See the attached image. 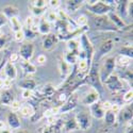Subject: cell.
I'll list each match as a JSON object with an SVG mask.
<instances>
[{"label": "cell", "mask_w": 133, "mask_h": 133, "mask_svg": "<svg viewBox=\"0 0 133 133\" xmlns=\"http://www.w3.org/2000/svg\"><path fill=\"white\" fill-rule=\"evenodd\" d=\"M79 102H80V97H79L78 93L75 92L66 99V101L62 105L59 107V113L60 114H65V113L71 112L72 110H75L77 108V105L79 104Z\"/></svg>", "instance_id": "cell-7"}, {"label": "cell", "mask_w": 133, "mask_h": 133, "mask_svg": "<svg viewBox=\"0 0 133 133\" xmlns=\"http://www.w3.org/2000/svg\"><path fill=\"white\" fill-rule=\"evenodd\" d=\"M76 26L78 28H84V27H87L88 26V17L84 14L80 15L77 17L76 19Z\"/></svg>", "instance_id": "cell-35"}, {"label": "cell", "mask_w": 133, "mask_h": 133, "mask_svg": "<svg viewBox=\"0 0 133 133\" xmlns=\"http://www.w3.org/2000/svg\"><path fill=\"white\" fill-rule=\"evenodd\" d=\"M37 32L42 35H48L51 33V26L45 18H42L38 21V28H37Z\"/></svg>", "instance_id": "cell-23"}, {"label": "cell", "mask_w": 133, "mask_h": 133, "mask_svg": "<svg viewBox=\"0 0 133 133\" xmlns=\"http://www.w3.org/2000/svg\"><path fill=\"white\" fill-rule=\"evenodd\" d=\"M0 100H1V103H2V104L10 105L11 103H12V102L15 100L14 93L11 91V90L4 91L3 93H1V95H0Z\"/></svg>", "instance_id": "cell-24"}, {"label": "cell", "mask_w": 133, "mask_h": 133, "mask_svg": "<svg viewBox=\"0 0 133 133\" xmlns=\"http://www.w3.org/2000/svg\"><path fill=\"white\" fill-rule=\"evenodd\" d=\"M103 133H105V132H103Z\"/></svg>", "instance_id": "cell-61"}, {"label": "cell", "mask_w": 133, "mask_h": 133, "mask_svg": "<svg viewBox=\"0 0 133 133\" xmlns=\"http://www.w3.org/2000/svg\"><path fill=\"white\" fill-rule=\"evenodd\" d=\"M132 99H133V91L132 88H130V90H128L124 96H123V101L125 103H132Z\"/></svg>", "instance_id": "cell-39"}, {"label": "cell", "mask_w": 133, "mask_h": 133, "mask_svg": "<svg viewBox=\"0 0 133 133\" xmlns=\"http://www.w3.org/2000/svg\"><path fill=\"white\" fill-rule=\"evenodd\" d=\"M63 128V123L61 120H57L52 125L44 126L39 129V133H60Z\"/></svg>", "instance_id": "cell-19"}, {"label": "cell", "mask_w": 133, "mask_h": 133, "mask_svg": "<svg viewBox=\"0 0 133 133\" xmlns=\"http://www.w3.org/2000/svg\"><path fill=\"white\" fill-rule=\"evenodd\" d=\"M14 38H15V41H16L17 43H23V42L25 41V34H24L23 30L14 33Z\"/></svg>", "instance_id": "cell-45"}, {"label": "cell", "mask_w": 133, "mask_h": 133, "mask_svg": "<svg viewBox=\"0 0 133 133\" xmlns=\"http://www.w3.org/2000/svg\"><path fill=\"white\" fill-rule=\"evenodd\" d=\"M87 10L95 16H104L111 12H114L115 6L107 3V1L98 0V1H85Z\"/></svg>", "instance_id": "cell-2"}, {"label": "cell", "mask_w": 133, "mask_h": 133, "mask_svg": "<svg viewBox=\"0 0 133 133\" xmlns=\"http://www.w3.org/2000/svg\"><path fill=\"white\" fill-rule=\"evenodd\" d=\"M11 87H12V81H10V80H8V79H4L2 90H4V91H6V90H11Z\"/></svg>", "instance_id": "cell-51"}, {"label": "cell", "mask_w": 133, "mask_h": 133, "mask_svg": "<svg viewBox=\"0 0 133 133\" xmlns=\"http://www.w3.org/2000/svg\"><path fill=\"white\" fill-rule=\"evenodd\" d=\"M113 48H114V41L112 38L105 39L104 42L101 43L100 47H99V51H98V54H97V60H94V61L98 62L99 59H101L102 57L107 55L109 52H111Z\"/></svg>", "instance_id": "cell-14"}, {"label": "cell", "mask_w": 133, "mask_h": 133, "mask_svg": "<svg viewBox=\"0 0 133 133\" xmlns=\"http://www.w3.org/2000/svg\"><path fill=\"white\" fill-rule=\"evenodd\" d=\"M76 121H77V125H78L79 130L81 131H86L92 127V117L90 115L88 112H79L77 113L76 116Z\"/></svg>", "instance_id": "cell-8"}, {"label": "cell", "mask_w": 133, "mask_h": 133, "mask_svg": "<svg viewBox=\"0 0 133 133\" xmlns=\"http://www.w3.org/2000/svg\"><path fill=\"white\" fill-rule=\"evenodd\" d=\"M8 21H9V20L6 19V17L1 13V11H0V28L3 27L4 25H6Z\"/></svg>", "instance_id": "cell-52"}, {"label": "cell", "mask_w": 133, "mask_h": 133, "mask_svg": "<svg viewBox=\"0 0 133 133\" xmlns=\"http://www.w3.org/2000/svg\"><path fill=\"white\" fill-rule=\"evenodd\" d=\"M0 133H13V132H12V130H11L9 127H6V128H4L2 130H0Z\"/></svg>", "instance_id": "cell-56"}, {"label": "cell", "mask_w": 133, "mask_h": 133, "mask_svg": "<svg viewBox=\"0 0 133 133\" xmlns=\"http://www.w3.org/2000/svg\"><path fill=\"white\" fill-rule=\"evenodd\" d=\"M4 128H6V124L4 123V121L0 120V130H2V129H4Z\"/></svg>", "instance_id": "cell-57"}, {"label": "cell", "mask_w": 133, "mask_h": 133, "mask_svg": "<svg viewBox=\"0 0 133 133\" xmlns=\"http://www.w3.org/2000/svg\"><path fill=\"white\" fill-rule=\"evenodd\" d=\"M103 120H104V123L107 125L113 126V125L116 124V121H117V114H115L114 112H112L111 110H108V111H105V113H104Z\"/></svg>", "instance_id": "cell-31"}, {"label": "cell", "mask_w": 133, "mask_h": 133, "mask_svg": "<svg viewBox=\"0 0 133 133\" xmlns=\"http://www.w3.org/2000/svg\"><path fill=\"white\" fill-rule=\"evenodd\" d=\"M21 96H23L24 99H32L34 97V94L31 91H23L21 92Z\"/></svg>", "instance_id": "cell-49"}, {"label": "cell", "mask_w": 133, "mask_h": 133, "mask_svg": "<svg viewBox=\"0 0 133 133\" xmlns=\"http://www.w3.org/2000/svg\"><path fill=\"white\" fill-rule=\"evenodd\" d=\"M10 21V26H11V30H12L14 33L21 31L23 30V24L19 19V17H14V18H11L9 19Z\"/></svg>", "instance_id": "cell-32"}, {"label": "cell", "mask_w": 133, "mask_h": 133, "mask_svg": "<svg viewBox=\"0 0 133 133\" xmlns=\"http://www.w3.org/2000/svg\"><path fill=\"white\" fill-rule=\"evenodd\" d=\"M116 68V63H115V57H108L104 62L102 67L99 69V74H100V80L101 83L107 79L111 75L114 74V70Z\"/></svg>", "instance_id": "cell-5"}, {"label": "cell", "mask_w": 133, "mask_h": 133, "mask_svg": "<svg viewBox=\"0 0 133 133\" xmlns=\"http://www.w3.org/2000/svg\"><path fill=\"white\" fill-rule=\"evenodd\" d=\"M63 127H64V130L66 132H75L77 130H79L75 116L71 117V118H68L65 123H63Z\"/></svg>", "instance_id": "cell-28"}, {"label": "cell", "mask_w": 133, "mask_h": 133, "mask_svg": "<svg viewBox=\"0 0 133 133\" xmlns=\"http://www.w3.org/2000/svg\"><path fill=\"white\" fill-rule=\"evenodd\" d=\"M71 68H72V66H70L68 63H66L64 59L59 60V70H60L61 78L63 80H65L69 76V74L71 72Z\"/></svg>", "instance_id": "cell-20"}, {"label": "cell", "mask_w": 133, "mask_h": 133, "mask_svg": "<svg viewBox=\"0 0 133 133\" xmlns=\"http://www.w3.org/2000/svg\"><path fill=\"white\" fill-rule=\"evenodd\" d=\"M104 113H105V111L103 110L101 102H96L90 107V115L91 117H94L95 119H98V120L103 119Z\"/></svg>", "instance_id": "cell-16"}, {"label": "cell", "mask_w": 133, "mask_h": 133, "mask_svg": "<svg viewBox=\"0 0 133 133\" xmlns=\"http://www.w3.org/2000/svg\"><path fill=\"white\" fill-rule=\"evenodd\" d=\"M64 60L70 66L76 65L77 63H78V61L80 60V51L79 52H70V51H68L67 53H66Z\"/></svg>", "instance_id": "cell-27"}, {"label": "cell", "mask_w": 133, "mask_h": 133, "mask_svg": "<svg viewBox=\"0 0 133 133\" xmlns=\"http://www.w3.org/2000/svg\"><path fill=\"white\" fill-rule=\"evenodd\" d=\"M30 9H31V13H32L33 16H34V18L41 17L42 15H44V14H45V12H46V8L45 9H38V8H34V6L30 5Z\"/></svg>", "instance_id": "cell-37"}, {"label": "cell", "mask_w": 133, "mask_h": 133, "mask_svg": "<svg viewBox=\"0 0 133 133\" xmlns=\"http://www.w3.org/2000/svg\"><path fill=\"white\" fill-rule=\"evenodd\" d=\"M36 62H37L38 65H44L47 62V57L45 54H39V55H37V58H36Z\"/></svg>", "instance_id": "cell-48"}, {"label": "cell", "mask_w": 133, "mask_h": 133, "mask_svg": "<svg viewBox=\"0 0 133 133\" xmlns=\"http://www.w3.org/2000/svg\"><path fill=\"white\" fill-rule=\"evenodd\" d=\"M84 3H85V1H83V0H68V1H65L66 14L76 13Z\"/></svg>", "instance_id": "cell-18"}, {"label": "cell", "mask_w": 133, "mask_h": 133, "mask_svg": "<svg viewBox=\"0 0 133 133\" xmlns=\"http://www.w3.org/2000/svg\"><path fill=\"white\" fill-rule=\"evenodd\" d=\"M1 13L6 17V19H11V18H14V17H18L19 16V11L18 9L15 6V5H12V4H9V5H5L3 6Z\"/></svg>", "instance_id": "cell-21"}, {"label": "cell", "mask_w": 133, "mask_h": 133, "mask_svg": "<svg viewBox=\"0 0 133 133\" xmlns=\"http://www.w3.org/2000/svg\"><path fill=\"white\" fill-rule=\"evenodd\" d=\"M10 108H11V112L16 113V112H18V111L20 110V108H21V103H20L19 101H17V100H14L12 103L10 104Z\"/></svg>", "instance_id": "cell-42"}, {"label": "cell", "mask_w": 133, "mask_h": 133, "mask_svg": "<svg viewBox=\"0 0 133 133\" xmlns=\"http://www.w3.org/2000/svg\"><path fill=\"white\" fill-rule=\"evenodd\" d=\"M133 119V107L132 103H127L124 108H120L119 112L117 113V121L119 123H132Z\"/></svg>", "instance_id": "cell-9"}, {"label": "cell", "mask_w": 133, "mask_h": 133, "mask_svg": "<svg viewBox=\"0 0 133 133\" xmlns=\"http://www.w3.org/2000/svg\"><path fill=\"white\" fill-rule=\"evenodd\" d=\"M74 133H81V132H74Z\"/></svg>", "instance_id": "cell-59"}, {"label": "cell", "mask_w": 133, "mask_h": 133, "mask_svg": "<svg viewBox=\"0 0 133 133\" xmlns=\"http://www.w3.org/2000/svg\"><path fill=\"white\" fill-rule=\"evenodd\" d=\"M108 17L111 20V23H112L118 29V31H125V30H129L130 28H132V24L131 25H127L125 23V20L121 18V17H119L115 12L109 13L108 14Z\"/></svg>", "instance_id": "cell-12"}, {"label": "cell", "mask_w": 133, "mask_h": 133, "mask_svg": "<svg viewBox=\"0 0 133 133\" xmlns=\"http://www.w3.org/2000/svg\"><path fill=\"white\" fill-rule=\"evenodd\" d=\"M99 100H100V93H99L97 90H95V88L91 87L90 91L86 92L83 95V97L80 99V102L83 105L91 107L92 104L99 102Z\"/></svg>", "instance_id": "cell-10"}, {"label": "cell", "mask_w": 133, "mask_h": 133, "mask_svg": "<svg viewBox=\"0 0 133 133\" xmlns=\"http://www.w3.org/2000/svg\"><path fill=\"white\" fill-rule=\"evenodd\" d=\"M79 43H80V46L82 48V53H84V60L86 61L87 65L91 67V65L94 61V57H95V47L92 44V42L90 41L86 36V34H82L79 38Z\"/></svg>", "instance_id": "cell-3"}, {"label": "cell", "mask_w": 133, "mask_h": 133, "mask_svg": "<svg viewBox=\"0 0 133 133\" xmlns=\"http://www.w3.org/2000/svg\"><path fill=\"white\" fill-rule=\"evenodd\" d=\"M125 133H133V127H132V123L128 124V127L125 131Z\"/></svg>", "instance_id": "cell-55"}, {"label": "cell", "mask_w": 133, "mask_h": 133, "mask_svg": "<svg viewBox=\"0 0 133 133\" xmlns=\"http://www.w3.org/2000/svg\"><path fill=\"white\" fill-rule=\"evenodd\" d=\"M48 23L50 24V23H55V21L58 20V14H57V11H49V12L47 13V17L45 18Z\"/></svg>", "instance_id": "cell-38"}, {"label": "cell", "mask_w": 133, "mask_h": 133, "mask_svg": "<svg viewBox=\"0 0 133 133\" xmlns=\"http://www.w3.org/2000/svg\"><path fill=\"white\" fill-rule=\"evenodd\" d=\"M23 32H24V34H25V38H27V39H29V41L34 39V38L36 37V35H37L36 32L32 31V30L29 29V28H24V27H23Z\"/></svg>", "instance_id": "cell-36"}, {"label": "cell", "mask_w": 133, "mask_h": 133, "mask_svg": "<svg viewBox=\"0 0 133 133\" xmlns=\"http://www.w3.org/2000/svg\"><path fill=\"white\" fill-rule=\"evenodd\" d=\"M9 58H10V60H8V61L14 64L15 62H17L19 60V55H18V53H10Z\"/></svg>", "instance_id": "cell-50"}, {"label": "cell", "mask_w": 133, "mask_h": 133, "mask_svg": "<svg viewBox=\"0 0 133 133\" xmlns=\"http://www.w3.org/2000/svg\"><path fill=\"white\" fill-rule=\"evenodd\" d=\"M101 105H102V108H103V110H104V111H108V110H110V109H111V107H112V102L109 101V100H107V101L102 102V103H101Z\"/></svg>", "instance_id": "cell-54"}, {"label": "cell", "mask_w": 133, "mask_h": 133, "mask_svg": "<svg viewBox=\"0 0 133 133\" xmlns=\"http://www.w3.org/2000/svg\"><path fill=\"white\" fill-rule=\"evenodd\" d=\"M9 55H10V53L6 52V53L4 54V57H3L2 61L0 62V78H2V76H3V67H4V64L6 63L8 59H9Z\"/></svg>", "instance_id": "cell-43"}, {"label": "cell", "mask_w": 133, "mask_h": 133, "mask_svg": "<svg viewBox=\"0 0 133 133\" xmlns=\"http://www.w3.org/2000/svg\"><path fill=\"white\" fill-rule=\"evenodd\" d=\"M132 10H133V1H129L128 4V11H127V14L132 18L133 17V13H132Z\"/></svg>", "instance_id": "cell-53"}, {"label": "cell", "mask_w": 133, "mask_h": 133, "mask_svg": "<svg viewBox=\"0 0 133 133\" xmlns=\"http://www.w3.org/2000/svg\"><path fill=\"white\" fill-rule=\"evenodd\" d=\"M102 85H105L107 88L113 94H117L119 93L121 90H123V81L119 77L116 75V74H113L111 75L109 78H107L103 82H102Z\"/></svg>", "instance_id": "cell-6"}, {"label": "cell", "mask_w": 133, "mask_h": 133, "mask_svg": "<svg viewBox=\"0 0 133 133\" xmlns=\"http://www.w3.org/2000/svg\"><path fill=\"white\" fill-rule=\"evenodd\" d=\"M20 67L24 70V72L27 74V75H34L37 70L36 66L33 63H31L30 61H23L21 60L20 61Z\"/></svg>", "instance_id": "cell-25"}, {"label": "cell", "mask_w": 133, "mask_h": 133, "mask_svg": "<svg viewBox=\"0 0 133 133\" xmlns=\"http://www.w3.org/2000/svg\"><path fill=\"white\" fill-rule=\"evenodd\" d=\"M3 72L5 76V79L10 80V81H13L17 78V68L16 66L11 63L9 61H6V63L4 64V67H3Z\"/></svg>", "instance_id": "cell-17"}, {"label": "cell", "mask_w": 133, "mask_h": 133, "mask_svg": "<svg viewBox=\"0 0 133 133\" xmlns=\"http://www.w3.org/2000/svg\"><path fill=\"white\" fill-rule=\"evenodd\" d=\"M16 133H29V132L26 131V130H19V131H17Z\"/></svg>", "instance_id": "cell-58"}, {"label": "cell", "mask_w": 133, "mask_h": 133, "mask_svg": "<svg viewBox=\"0 0 133 133\" xmlns=\"http://www.w3.org/2000/svg\"><path fill=\"white\" fill-rule=\"evenodd\" d=\"M9 42V36L6 34H2L0 35V51H1L5 46H6V44Z\"/></svg>", "instance_id": "cell-41"}, {"label": "cell", "mask_w": 133, "mask_h": 133, "mask_svg": "<svg viewBox=\"0 0 133 133\" xmlns=\"http://www.w3.org/2000/svg\"><path fill=\"white\" fill-rule=\"evenodd\" d=\"M99 69H100V65L98 62L93 61L90 70L85 75V77L82 80L83 85H91L93 88L97 90L99 93H101L103 90V85L100 80V74H99Z\"/></svg>", "instance_id": "cell-1"}, {"label": "cell", "mask_w": 133, "mask_h": 133, "mask_svg": "<svg viewBox=\"0 0 133 133\" xmlns=\"http://www.w3.org/2000/svg\"><path fill=\"white\" fill-rule=\"evenodd\" d=\"M6 125L11 130H18L21 128V121L19 116L14 113V112H10L6 115Z\"/></svg>", "instance_id": "cell-15"}, {"label": "cell", "mask_w": 133, "mask_h": 133, "mask_svg": "<svg viewBox=\"0 0 133 133\" xmlns=\"http://www.w3.org/2000/svg\"><path fill=\"white\" fill-rule=\"evenodd\" d=\"M33 53H34V45L32 43L28 42V43H24L20 46L18 55L23 61H30L33 57Z\"/></svg>", "instance_id": "cell-11"}, {"label": "cell", "mask_w": 133, "mask_h": 133, "mask_svg": "<svg viewBox=\"0 0 133 133\" xmlns=\"http://www.w3.org/2000/svg\"><path fill=\"white\" fill-rule=\"evenodd\" d=\"M67 48L70 52H79L80 51V43L79 39H70L67 42Z\"/></svg>", "instance_id": "cell-34"}, {"label": "cell", "mask_w": 133, "mask_h": 133, "mask_svg": "<svg viewBox=\"0 0 133 133\" xmlns=\"http://www.w3.org/2000/svg\"><path fill=\"white\" fill-rule=\"evenodd\" d=\"M33 23H34V17H33V16H28V17L26 18V20H25V25H23V27H24V28H29V29H31Z\"/></svg>", "instance_id": "cell-47"}, {"label": "cell", "mask_w": 133, "mask_h": 133, "mask_svg": "<svg viewBox=\"0 0 133 133\" xmlns=\"http://www.w3.org/2000/svg\"><path fill=\"white\" fill-rule=\"evenodd\" d=\"M115 63L116 65H118L119 67L121 68H127L132 64V59L128 58V57H125V55H117L115 57Z\"/></svg>", "instance_id": "cell-30"}, {"label": "cell", "mask_w": 133, "mask_h": 133, "mask_svg": "<svg viewBox=\"0 0 133 133\" xmlns=\"http://www.w3.org/2000/svg\"><path fill=\"white\" fill-rule=\"evenodd\" d=\"M19 87L21 88L23 91H31V92H34L36 90V82L33 80V79H30V78H26L24 80H21L19 83H18Z\"/></svg>", "instance_id": "cell-22"}, {"label": "cell", "mask_w": 133, "mask_h": 133, "mask_svg": "<svg viewBox=\"0 0 133 133\" xmlns=\"http://www.w3.org/2000/svg\"><path fill=\"white\" fill-rule=\"evenodd\" d=\"M0 95H1V90H0Z\"/></svg>", "instance_id": "cell-60"}, {"label": "cell", "mask_w": 133, "mask_h": 133, "mask_svg": "<svg viewBox=\"0 0 133 133\" xmlns=\"http://www.w3.org/2000/svg\"><path fill=\"white\" fill-rule=\"evenodd\" d=\"M59 43V38H58V35L54 34V33H50V34L46 35L43 39V49L46 50V51H51L55 46L58 45Z\"/></svg>", "instance_id": "cell-13"}, {"label": "cell", "mask_w": 133, "mask_h": 133, "mask_svg": "<svg viewBox=\"0 0 133 133\" xmlns=\"http://www.w3.org/2000/svg\"><path fill=\"white\" fill-rule=\"evenodd\" d=\"M19 112H20V114L23 115L24 117H29V118H32L33 116L35 115V110H34V107H33L32 104H24V105H21Z\"/></svg>", "instance_id": "cell-29"}, {"label": "cell", "mask_w": 133, "mask_h": 133, "mask_svg": "<svg viewBox=\"0 0 133 133\" xmlns=\"http://www.w3.org/2000/svg\"><path fill=\"white\" fill-rule=\"evenodd\" d=\"M31 6L38 8V9H45L47 6V1L46 0H34V1H31Z\"/></svg>", "instance_id": "cell-40"}, {"label": "cell", "mask_w": 133, "mask_h": 133, "mask_svg": "<svg viewBox=\"0 0 133 133\" xmlns=\"http://www.w3.org/2000/svg\"><path fill=\"white\" fill-rule=\"evenodd\" d=\"M124 79H126V80L129 82V84L132 86V79H133V74H132V70H130V69H127V70L125 71V75H124Z\"/></svg>", "instance_id": "cell-46"}, {"label": "cell", "mask_w": 133, "mask_h": 133, "mask_svg": "<svg viewBox=\"0 0 133 133\" xmlns=\"http://www.w3.org/2000/svg\"><path fill=\"white\" fill-rule=\"evenodd\" d=\"M128 4L129 1L127 0H124V1H116L115 5H116V10H117V15L119 17H125L127 15V11H128Z\"/></svg>", "instance_id": "cell-26"}, {"label": "cell", "mask_w": 133, "mask_h": 133, "mask_svg": "<svg viewBox=\"0 0 133 133\" xmlns=\"http://www.w3.org/2000/svg\"><path fill=\"white\" fill-rule=\"evenodd\" d=\"M93 27L95 30L103 32H117L118 29L111 23L108 15L104 16H95L93 18Z\"/></svg>", "instance_id": "cell-4"}, {"label": "cell", "mask_w": 133, "mask_h": 133, "mask_svg": "<svg viewBox=\"0 0 133 133\" xmlns=\"http://www.w3.org/2000/svg\"><path fill=\"white\" fill-rule=\"evenodd\" d=\"M61 2H62V1H60V0H50V1H47V4H48L51 9H53V11H54V10H58V9L60 8Z\"/></svg>", "instance_id": "cell-44"}, {"label": "cell", "mask_w": 133, "mask_h": 133, "mask_svg": "<svg viewBox=\"0 0 133 133\" xmlns=\"http://www.w3.org/2000/svg\"><path fill=\"white\" fill-rule=\"evenodd\" d=\"M119 55H125L130 59H133V48L132 45H125L118 50Z\"/></svg>", "instance_id": "cell-33"}]
</instances>
